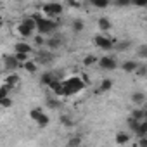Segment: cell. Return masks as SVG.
Returning <instances> with one entry per match:
<instances>
[{
	"mask_svg": "<svg viewBox=\"0 0 147 147\" xmlns=\"http://www.w3.org/2000/svg\"><path fill=\"white\" fill-rule=\"evenodd\" d=\"M85 88V83L78 78V76H73L67 78L66 82H62V95H73V94H78Z\"/></svg>",
	"mask_w": 147,
	"mask_h": 147,
	"instance_id": "1",
	"label": "cell"
},
{
	"mask_svg": "<svg viewBox=\"0 0 147 147\" xmlns=\"http://www.w3.org/2000/svg\"><path fill=\"white\" fill-rule=\"evenodd\" d=\"M35 21H36V28H35V30H36L40 35H50V33H54V31L57 30V23H54V21H50V19L36 18Z\"/></svg>",
	"mask_w": 147,
	"mask_h": 147,
	"instance_id": "2",
	"label": "cell"
},
{
	"mask_svg": "<svg viewBox=\"0 0 147 147\" xmlns=\"http://www.w3.org/2000/svg\"><path fill=\"white\" fill-rule=\"evenodd\" d=\"M30 116H31V118L36 121V125H40V126H47V125H49V121H50V119H49V116H47L42 109H33V111L30 113Z\"/></svg>",
	"mask_w": 147,
	"mask_h": 147,
	"instance_id": "3",
	"label": "cell"
},
{
	"mask_svg": "<svg viewBox=\"0 0 147 147\" xmlns=\"http://www.w3.org/2000/svg\"><path fill=\"white\" fill-rule=\"evenodd\" d=\"M54 59L55 57H54V54L50 50H38L35 62H38V64H50V62H54Z\"/></svg>",
	"mask_w": 147,
	"mask_h": 147,
	"instance_id": "4",
	"label": "cell"
},
{
	"mask_svg": "<svg viewBox=\"0 0 147 147\" xmlns=\"http://www.w3.org/2000/svg\"><path fill=\"white\" fill-rule=\"evenodd\" d=\"M95 45L99 47V49H102V50H111L113 49V42L107 38V36H102V35H97L95 36Z\"/></svg>",
	"mask_w": 147,
	"mask_h": 147,
	"instance_id": "5",
	"label": "cell"
},
{
	"mask_svg": "<svg viewBox=\"0 0 147 147\" xmlns=\"http://www.w3.org/2000/svg\"><path fill=\"white\" fill-rule=\"evenodd\" d=\"M45 12L49 14V16H59V14H62V5L61 4H57V2H50V4H47L45 7Z\"/></svg>",
	"mask_w": 147,
	"mask_h": 147,
	"instance_id": "6",
	"label": "cell"
},
{
	"mask_svg": "<svg viewBox=\"0 0 147 147\" xmlns=\"http://www.w3.org/2000/svg\"><path fill=\"white\" fill-rule=\"evenodd\" d=\"M99 66L102 67V69H106V71H113V69H116V61L113 59V57H100L99 59Z\"/></svg>",
	"mask_w": 147,
	"mask_h": 147,
	"instance_id": "7",
	"label": "cell"
},
{
	"mask_svg": "<svg viewBox=\"0 0 147 147\" xmlns=\"http://www.w3.org/2000/svg\"><path fill=\"white\" fill-rule=\"evenodd\" d=\"M59 76H61V73H54V71H50V73H43V75H42V83L49 87L54 80H59Z\"/></svg>",
	"mask_w": 147,
	"mask_h": 147,
	"instance_id": "8",
	"label": "cell"
},
{
	"mask_svg": "<svg viewBox=\"0 0 147 147\" xmlns=\"http://www.w3.org/2000/svg\"><path fill=\"white\" fill-rule=\"evenodd\" d=\"M45 45H47L50 50H55V49H59V47L62 45V40H61L59 36H50V38L45 40Z\"/></svg>",
	"mask_w": 147,
	"mask_h": 147,
	"instance_id": "9",
	"label": "cell"
},
{
	"mask_svg": "<svg viewBox=\"0 0 147 147\" xmlns=\"http://www.w3.org/2000/svg\"><path fill=\"white\" fill-rule=\"evenodd\" d=\"M4 62H5V67H7V69H11V71L21 66V64L18 62V59H16L14 55H5V59H4Z\"/></svg>",
	"mask_w": 147,
	"mask_h": 147,
	"instance_id": "10",
	"label": "cell"
},
{
	"mask_svg": "<svg viewBox=\"0 0 147 147\" xmlns=\"http://www.w3.org/2000/svg\"><path fill=\"white\" fill-rule=\"evenodd\" d=\"M131 102L137 104V106H144V102H145V94H144V92H133V94H131Z\"/></svg>",
	"mask_w": 147,
	"mask_h": 147,
	"instance_id": "11",
	"label": "cell"
},
{
	"mask_svg": "<svg viewBox=\"0 0 147 147\" xmlns=\"http://www.w3.org/2000/svg\"><path fill=\"white\" fill-rule=\"evenodd\" d=\"M137 66H138V62H135V61H125L123 62V71L125 73H135Z\"/></svg>",
	"mask_w": 147,
	"mask_h": 147,
	"instance_id": "12",
	"label": "cell"
},
{
	"mask_svg": "<svg viewBox=\"0 0 147 147\" xmlns=\"http://www.w3.org/2000/svg\"><path fill=\"white\" fill-rule=\"evenodd\" d=\"M135 135L137 137H145L147 135V121H140L138 123V126H137V130H135Z\"/></svg>",
	"mask_w": 147,
	"mask_h": 147,
	"instance_id": "13",
	"label": "cell"
},
{
	"mask_svg": "<svg viewBox=\"0 0 147 147\" xmlns=\"http://www.w3.org/2000/svg\"><path fill=\"white\" fill-rule=\"evenodd\" d=\"M18 31H19V35H21L23 38H26V36H31L35 30H31V28H28L26 24H23V23H21V24H19V28H18Z\"/></svg>",
	"mask_w": 147,
	"mask_h": 147,
	"instance_id": "14",
	"label": "cell"
},
{
	"mask_svg": "<svg viewBox=\"0 0 147 147\" xmlns=\"http://www.w3.org/2000/svg\"><path fill=\"white\" fill-rule=\"evenodd\" d=\"M14 50H16V52H24V54H30V52H31V45L19 42V43H16V45H14Z\"/></svg>",
	"mask_w": 147,
	"mask_h": 147,
	"instance_id": "15",
	"label": "cell"
},
{
	"mask_svg": "<svg viewBox=\"0 0 147 147\" xmlns=\"http://www.w3.org/2000/svg\"><path fill=\"white\" fill-rule=\"evenodd\" d=\"M21 66H23L28 73H36V67H38V64H36V62H31V61H24Z\"/></svg>",
	"mask_w": 147,
	"mask_h": 147,
	"instance_id": "16",
	"label": "cell"
},
{
	"mask_svg": "<svg viewBox=\"0 0 147 147\" xmlns=\"http://www.w3.org/2000/svg\"><path fill=\"white\" fill-rule=\"evenodd\" d=\"M131 118H135V119L142 121V119H145V118H147V111H144V109H133Z\"/></svg>",
	"mask_w": 147,
	"mask_h": 147,
	"instance_id": "17",
	"label": "cell"
},
{
	"mask_svg": "<svg viewBox=\"0 0 147 147\" xmlns=\"http://www.w3.org/2000/svg\"><path fill=\"white\" fill-rule=\"evenodd\" d=\"M111 88H113V82H111V80H107V78H106V80H104V82H102V83H100V88H99V90H97V94H100V92H109V90H111Z\"/></svg>",
	"mask_w": 147,
	"mask_h": 147,
	"instance_id": "18",
	"label": "cell"
},
{
	"mask_svg": "<svg viewBox=\"0 0 147 147\" xmlns=\"http://www.w3.org/2000/svg\"><path fill=\"white\" fill-rule=\"evenodd\" d=\"M128 142H130V135H128V133H118V135H116V144L125 145V144H128Z\"/></svg>",
	"mask_w": 147,
	"mask_h": 147,
	"instance_id": "19",
	"label": "cell"
},
{
	"mask_svg": "<svg viewBox=\"0 0 147 147\" xmlns=\"http://www.w3.org/2000/svg\"><path fill=\"white\" fill-rule=\"evenodd\" d=\"M90 4L94 7H97V9H106L111 2H109V0H90Z\"/></svg>",
	"mask_w": 147,
	"mask_h": 147,
	"instance_id": "20",
	"label": "cell"
},
{
	"mask_svg": "<svg viewBox=\"0 0 147 147\" xmlns=\"http://www.w3.org/2000/svg\"><path fill=\"white\" fill-rule=\"evenodd\" d=\"M99 28H100V30H104V31H107V30L111 28L109 19H107V18H100V19H99Z\"/></svg>",
	"mask_w": 147,
	"mask_h": 147,
	"instance_id": "21",
	"label": "cell"
},
{
	"mask_svg": "<svg viewBox=\"0 0 147 147\" xmlns=\"http://www.w3.org/2000/svg\"><path fill=\"white\" fill-rule=\"evenodd\" d=\"M126 123H128V128H130V130H131V131H133V133H135V130H137V126H138V123H140V121H138V119H135V118H131V116H130V118H128V121H126Z\"/></svg>",
	"mask_w": 147,
	"mask_h": 147,
	"instance_id": "22",
	"label": "cell"
},
{
	"mask_svg": "<svg viewBox=\"0 0 147 147\" xmlns=\"http://www.w3.org/2000/svg\"><path fill=\"white\" fill-rule=\"evenodd\" d=\"M14 57L18 59V62H19V64H23L24 61H28V54H24V52H16V54H14Z\"/></svg>",
	"mask_w": 147,
	"mask_h": 147,
	"instance_id": "23",
	"label": "cell"
},
{
	"mask_svg": "<svg viewBox=\"0 0 147 147\" xmlns=\"http://www.w3.org/2000/svg\"><path fill=\"white\" fill-rule=\"evenodd\" d=\"M83 28H85V24H83L82 19H76L75 23H73V30L75 31H83Z\"/></svg>",
	"mask_w": 147,
	"mask_h": 147,
	"instance_id": "24",
	"label": "cell"
},
{
	"mask_svg": "<svg viewBox=\"0 0 147 147\" xmlns=\"http://www.w3.org/2000/svg\"><path fill=\"white\" fill-rule=\"evenodd\" d=\"M0 106H2V107H11L12 106V99L7 95V97H2V99H0Z\"/></svg>",
	"mask_w": 147,
	"mask_h": 147,
	"instance_id": "25",
	"label": "cell"
},
{
	"mask_svg": "<svg viewBox=\"0 0 147 147\" xmlns=\"http://www.w3.org/2000/svg\"><path fill=\"white\" fill-rule=\"evenodd\" d=\"M97 62V57L95 55H87L85 59H83V64L85 66H92V64H95Z\"/></svg>",
	"mask_w": 147,
	"mask_h": 147,
	"instance_id": "26",
	"label": "cell"
},
{
	"mask_svg": "<svg viewBox=\"0 0 147 147\" xmlns=\"http://www.w3.org/2000/svg\"><path fill=\"white\" fill-rule=\"evenodd\" d=\"M137 54H138V57L145 59V57H147V45H140L138 50H137Z\"/></svg>",
	"mask_w": 147,
	"mask_h": 147,
	"instance_id": "27",
	"label": "cell"
},
{
	"mask_svg": "<svg viewBox=\"0 0 147 147\" xmlns=\"http://www.w3.org/2000/svg\"><path fill=\"white\" fill-rule=\"evenodd\" d=\"M114 4L118 5V7H128V5H131V0H114Z\"/></svg>",
	"mask_w": 147,
	"mask_h": 147,
	"instance_id": "28",
	"label": "cell"
},
{
	"mask_svg": "<svg viewBox=\"0 0 147 147\" xmlns=\"http://www.w3.org/2000/svg\"><path fill=\"white\" fill-rule=\"evenodd\" d=\"M82 144V138L80 137H73L69 142H67V147H75V145H80Z\"/></svg>",
	"mask_w": 147,
	"mask_h": 147,
	"instance_id": "29",
	"label": "cell"
},
{
	"mask_svg": "<svg viewBox=\"0 0 147 147\" xmlns=\"http://www.w3.org/2000/svg\"><path fill=\"white\" fill-rule=\"evenodd\" d=\"M130 45H131V42L126 40V42H119V43L116 45V49H118V50H126V49H130Z\"/></svg>",
	"mask_w": 147,
	"mask_h": 147,
	"instance_id": "30",
	"label": "cell"
},
{
	"mask_svg": "<svg viewBox=\"0 0 147 147\" xmlns=\"http://www.w3.org/2000/svg\"><path fill=\"white\" fill-rule=\"evenodd\" d=\"M18 82H19V76H16V75H11V76L7 78V85H9L11 88H12V85H16Z\"/></svg>",
	"mask_w": 147,
	"mask_h": 147,
	"instance_id": "31",
	"label": "cell"
},
{
	"mask_svg": "<svg viewBox=\"0 0 147 147\" xmlns=\"http://www.w3.org/2000/svg\"><path fill=\"white\" fill-rule=\"evenodd\" d=\"M61 123H62V125H66V126H73V125H75V123L71 121V118H69V116H61Z\"/></svg>",
	"mask_w": 147,
	"mask_h": 147,
	"instance_id": "32",
	"label": "cell"
},
{
	"mask_svg": "<svg viewBox=\"0 0 147 147\" xmlns=\"http://www.w3.org/2000/svg\"><path fill=\"white\" fill-rule=\"evenodd\" d=\"M23 24H26V26H28V28H31V30H35V28H36V21H35V19H24V21H23Z\"/></svg>",
	"mask_w": 147,
	"mask_h": 147,
	"instance_id": "33",
	"label": "cell"
},
{
	"mask_svg": "<svg viewBox=\"0 0 147 147\" xmlns=\"http://www.w3.org/2000/svg\"><path fill=\"white\" fill-rule=\"evenodd\" d=\"M9 92H11V87H9V85L2 87V88H0V99H2V97H7V95H9Z\"/></svg>",
	"mask_w": 147,
	"mask_h": 147,
	"instance_id": "34",
	"label": "cell"
},
{
	"mask_svg": "<svg viewBox=\"0 0 147 147\" xmlns=\"http://www.w3.org/2000/svg\"><path fill=\"white\" fill-rule=\"evenodd\" d=\"M131 5H137V7H145V5H147V0H131Z\"/></svg>",
	"mask_w": 147,
	"mask_h": 147,
	"instance_id": "35",
	"label": "cell"
},
{
	"mask_svg": "<svg viewBox=\"0 0 147 147\" xmlns=\"http://www.w3.org/2000/svg\"><path fill=\"white\" fill-rule=\"evenodd\" d=\"M47 104H49V107H52V109L59 107V102H57V100H54V99H49V100H47Z\"/></svg>",
	"mask_w": 147,
	"mask_h": 147,
	"instance_id": "36",
	"label": "cell"
},
{
	"mask_svg": "<svg viewBox=\"0 0 147 147\" xmlns=\"http://www.w3.org/2000/svg\"><path fill=\"white\" fill-rule=\"evenodd\" d=\"M35 43H36V45H43V43H45L43 36H40V35H38V36H35Z\"/></svg>",
	"mask_w": 147,
	"mask_h": 147,
	"instance_id": "37",
	"label": "cell"
},
{
	"mask_svg": "<svg viewBox=\"0 0 147 147\" xmlns=\"http://www.w3.org/2000/svg\"><path fill=\"white\" fill-rule=\"evenodd\" d=\"M0 26H2V23H0Z\"/></svg>",
	"mask_w": 147,
	"mask_h": 147,
	"instance_id": "38",
	"label": "cell"
}]
</instances>
